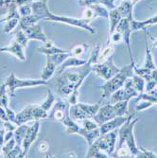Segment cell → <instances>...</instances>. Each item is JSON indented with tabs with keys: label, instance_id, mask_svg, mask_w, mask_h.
Segmentation results:
<instances>
[{
	"label": "cell",
	"instance_id": "20",
	"mask_svg": "<svg viewBox=\"0 0 157 158\" xmlns=\"http://www.w3.org/2000/svg\"><path fill=\"white\" fill-rule=\"evenodd\" d=\"M101 99L95 104H86V103H81V102H78L77 104L79 105V107L81 108V110L83 112L85 116H86L87 118L93 119L94 116L98 112L99 108L101 106Z\"/></svg>",
	"mask_w": 157,
	"mask_h": 158
},
{
	"label": "cell",
	"instance_id": "31",
	"mask_svg": "<svg viewBox=\"0 0 157 158\" xmlns=\"http://www.w3.org/2000/svg\"><path fill=\"white\" fill-rule=\"evenodd\" d=\"M19 22H20V19L18 18H13V19L6 21V25L4 27V33H10V31H12L14 28L19 25Z\"/></svg>",
	"mask_w": 157,
	"mask_h": 158
},
{
	"label": "cell",
	"instance_id": "34",
	"mask_svg": "<svg viewBox=\"0 0 157 158\" xmlns=\"http://www.w3.org/2000/svg\"><path fill=\"white\" fill-rule=\"evenodd\" d=\"M135 112H140V111H144L150 107H151L152 105H154V103H152L151 102H149V100H139V102H135Z\"/></svg>",
	"mask_w": 157,
	"mask_h": 158
},
{
	"label": "cell",
	"instance_id": "10",
	"mask_svg": "<svg viewBox=\"0 0 157 158\" xmlns=\"http://www.w3.org/2000/svg\"><path fill=\"white\" fill-rule=\"evenodd\" d=\"M92 70L101 79L108 81L111 78H113L117 73H118L120 68H118L115 64H114V59L111 56L106 61H104L102 63H97V64H93Z\"/></svg>",
	"mask_w": 157,
	"mask_h": 158
},
{
	"label": "cell",
	"instance_id": "14",
	"mask_svg": "<svg viewBox=\"0 0 157 158\" xmlns=\"http://www.w3.org/2000/svg\"><path fill=\"white\" fill-rule=\"evenodd\" d=\"M19 27L25 32L28 40H37L42 43H45L48 41L46 34L43 31V27L40 24L36 23L32 26H20Z\"/></svg>",
	"mask_w": 157,
	"mask_h": 158
},
{
	"label": "cell",
	"instance_id": "27",
	"mask_svg": "<svg viewBox=\"0 0 157 158\" xmlns=\"http://www.w3.org/2000/svg\"><path fill=\"white\" fill-rule=\"evenodd\" d=\"M133 79V86L134 88L138 92V94L145 92V85H146V81L143 78H141L140 76L134 74V76L132 77Z\"/></svg>",
	"mask_w": 157,
	"mask_h": 158
},
{
	"label": "cell",
	"instance_id": "18",
	"mask_svg": "<svg viewBox=\"0 0 157 158\" xmlns=\"http://www.w3.org/2000/svg\"><path fill=\"white\" fill-rule=\"evenodd\" d=\"M87 62V60H83V59H81L77 56H70L64 62L62 63L60 65H59V68H57L55 74L58 75V74H61L63 71H64L65 69L67 68H71V67H78V66H81V65H83L85 63Z\"/></svg>",
	"mask_w": 157,
	"mask_h": 158
},
{
	"label": "cell",
	"instance_id": "50",
	"mask_svg": "<svg viewBox=\"0 0 157 158\" xmlns=\"http://www.w3.org/2000/svg\"><path fill=\"white\" fill-rule=\"evenodd\" d=\"M32 1H48V0H32Z\"/></svg>",
	"mask_w": 157,
	"mask_h": 158
},
{
	"label": "cell",
	"instance_id": "32",
	"mask_svg": "<svg viewBox=\"0 0 157 158\" xmlns=\"http://www.w3.org/2000/svg\"><path fill=\"white\" fill-rule=\"evenodd\" d=\"M14 36H15V40H16L18 43H20V44H21L24 48H27V42H28V38L27 37V35L25 34V32L21 30V28H20V30H19L17 32H15Z\"/></svg>",
	"mask_w": 157,
	"mask_h": 158
},
{
	"label": "cell",
	"instance_id": "45",
	"mask_svg": "<svg viewBox=\"0 0 157 158\" xmlns=\"http://www.w3.org/2000/svg\"><path fill=\"white\" fill-rule=\"evenodd\" d=\"M0 119H2L3 121H8V117H7V113L5 108L0 106Z\"/></svg>",
	"mask_w": 157,
	"mask_h": 158
},
{
	"label": "cell",
	"instance_id": "3",
	"mask_svg": "<svg viewBox=\"0 0 157 158\" xmlns=\"http://www.w3.org/2000/svg\"><path fill=\"white\" fill-rule=\"evenodd\" d=\"M129 100H123L116 103H108L104 106H101L98 112L95 114L93 119L101 126V124L113 119L116 117H122V116H130L129 109Z\"/></svg>",
	"mask_w": 157,
	"mask_h": 158
},
{
	"label": "cell",
	"instance_id": "19",
	"mask_svg": "<svg viewBox=\"0 0 157 158\" xmlns=\"http://www.w3.org/2000/svg\"><path fill=\"white\" fill-rule=\"evenodd\" d=\"M153 24H157V14H155L154 16L149 18L148 20L145 21H135L134 19L130 20V27H131V31H146V27L149 25H153Z\"/></svg>",
	"mask_w": 157,
	"mask_h": 158
},
{
	"label": "cell",
	"instance_id": "21",
	"mask_svg": "<svg viewBox=\"0 0 157 158\" xmlns=\"http://www.w3.org/2000/svg\"><path fill=\"white\" fill-rule=\"evenodd\" d=\"M39 53L45 54V55H52V54H56V53H64V52H68L70 50H65L63 48H60L58 47H56L54 45V43L50 40H48L45 45L38 48Z\"/></svg>",
	"mask_w": 157,
	"mask_h": 158
},
{
	"label": "cell",
	"instance_id": "9",
	"mask_svg": "<svg viewBox=\"0 0 157 158\" xmlns=\"http://www.w3.org/2000/svg\"><path fill=\"white\" fill-rule=\"evenodd\" d=\"M70 56H73L71 50L64 53H56L52 55H47V64L42 71L41 79L45 81H49L55 75L57 67L62 63H64Z\"/></svg>",
	"mask_w": 157,
	"mask_h": 158
},
{
	"label": "cell",
	"instance_id": "37",
	"mask_svg": "<svg viewBox=\"0 0 157 158\" xmlns=\"http://www.w3.org/2000/svg\"><path fill=\"white\" fill-rule=\"evenodd\" d=\"M138 149L140 151V153L138 154L137 157H139V158H157V153H155L151 151H148L142 147H139Z\"/></svg>",
	"mask_w": 157,
	"mask_h": 158
},
{
	"label": "cell",
	"instance_id": "28",
	"mask_svg": "<svg viewBox=\"0 0 157 158\" xmlns=\"http://www.w3.org/2000/svg\"><path fill=\"white\" fill-rule=\"evenodd\" d=\"M0 106L5 109L9 107V97L7 96V87L5 82L0 85Z\"/></svg>",
	"mask_w": 157,
	"mask_h": 158
},
{
	"label": "cell",
	"instance_id": "29",
	"mask_svg": "<svg viewBox=\"0 0 157 158\" xmlns=\"http://www.w3.org/2000/svg\"><path fill=\"white\" fill-rule=\"evenodd\" d=\"M114 52H115V48L112 45H108L102 51L101 53H99V56H98V63H102L104 61H106L109 57L113 56Z\"/></svg>",
	"mask_w": 157,
	"mask_h": 158
},
{
	"label": "cell",
	"instance_id": "1",
	"mask_svg": "<svg viewBox=\"0 0 157 158\" xmlns=\"http://www.w3.org/2000/svg\"><path fill=\"white\" fill-rule=\"evenodd\" d=\"M48 1H32L31 4L32 7V13L35 14L39 17V19H46L48 21H53V22H59V23H64L73 27H81L84 31H87L92 34H95L97 31L94 27H90L89 23L91 20L85 19V18H72L68 16H60V15H55V14L51 13L48 8L47 5Z\"/></svg>",
	"mask_w": 157,
	"mask_h": 158
},
{
	"label": "cell",
	"instance_id": "17",
	"mask_svg": "<svg viewBox=\"0 0 157 158\" xmlns=\"http://www.w3.org/2000/svg\"><path fill=\"white\" fill-rule=\"evenodd\" d=\"M130 116H122V117H116L114 118L113 119L101 124L99 126V131H101V135H104V134H107L111 131H114L116 130V129H118L122 124H124L128 118H129Z\"/></svg>",
	"mask_w": 157,
	"mask_h": 158
},
{
	"label": "cell",
	"instance_id": "42",
	"mask_svg": "<svg viewBox=\"0 0 157 158\" xmlns=\"http://www.w3.org/2000/svg\"><path fill=\"white\" fill-rule=\"evenodd\" d=\"M17 127L18 126L15 123H13V122H11L10 120L4 121V129L6 131H14Z\"/></svg>",
	"mask_w": 157,
	"mask_h": 158
},
{
	"label": "cell",
	"instance_id": "51",
	"mask_svg": "<svg viewBox=\"0 0 157 158\" xmlns=\"http://www.w3.org/2000/svg\"><path fill=\"white\" fill-rule=\"evenodd\" d=\"M0 152H2V146H0Z\"/></svg>",
	"mask_w": 157,
	"mask_h": 158
},
{
	"label": "cell",
	"instance_id": "15",
	"mask_svg": "<svg viewBox=\"0 0 157 158\" xmlns=\"http://www.w3.org/2000/svg\"><path fill=\"white\" fill-rule=\"evenodd\" d=\"M116 31H118L119 32H121L122 34V39L123 42L125 43V45L128 48V52H129L130 58L132 61V64H134V58H133V53H132V48H131V42H130V38H131V27H130V21L127 18H122L120 20V22L118 23Z\"/></svg>",
	"mask_w": 157,
	"mask_h": 158
},
{
	"label": "cell",
	"instance_id": "39",
	"mask_svg": "<svg viewBox=\"0 0 157 158\" xmlns=\"http://www.w3.org/2000/svg\"><path fill=\"white\" fill-rule=\"evenodd\" d=\"M87 48H88V46H87L86 44L78 45V46H76L73 49H71V52H72V55H73V56L79 57V56H81L85 50L87 49Z\"/></svg>",
	"mask_w": 157,
	"mask_h": 158
},
{
	"label": "cell",
	"instance_id": "30",
	"mask_svg": "<svg viewBox=\"0 0 157 158\" xmlns=\"http://www.w3.org/2000/svg\"><path fill=\"white\" fill-rule=\"evenodd\" d=\"M111 157H132L131 152L128 149V147L126 145L120 147L118 149V151L114 152V153L111 155Z\"/></svg>",
	"mask_w": 157,
	"mask_h": 158
},
{
	"label": "cell",
	"instance_id": "46",
	"mask_svg": "<svg viewBox=\"0 0 157 158\" xmlns=\"http://www.w3.org/2000/svg\"><path fill=\"white\" fill-rule=\"evenodd\" d=\"M5 133L6 130L3 129H0V146H3L5 144Z\"/></svg>",
	"mask_w": 157,
	"mask_h": 158
},
{
	"label": "cell",
	"instance_id": "35",
	"mask_svg": "<svg viewBox=\"0 0 157 158\" xmlns=\"http://www.w3.org/2000/svg\"><path fill=\"white\" fill-rule=\"evenodd\" d=\"M18 10L20 13V16L24 17V16H27L32 14V7L31 4H24L18 7Z\"/></svg>",
	"mask_w": 157,
	"mask_h": 158
},
{
	"label": "cell",
	"instance_id": "7",
	"mask_svg": "<svg viewBox=\"0 0 157 158\" xmlns=\"http://www.w3.org/2000/svg\"><path fill=\"white\" fill-rule=\"evenodd\" d=\"M48 83V81H45L43 79H27V80H22L18 79L15 74L13 72L9 75L7 78L5 84L7 87V92L8 94L12 98L14 97V92L18 88H24V87H34V86H40V85H47Z\"/></svg>",
	"mask_w": 157,
	"mask_h": 158
},
{
	"label": "cell",
	"instance_id": "25",
	"mask_svg": "<svg viewBox=\"0 0 157 158\" xmlns=\"http://www.w3.org/2000/svg\"><path fill=\"white\" fill-rule=\"evenodd\" d=\"M28 129V126L27 125V123L25 124H22V125H19L15 130H14V139H15V142L16 144L19 145V146H22V142H23V139L26 135V133Z\"/></svg>",
	"mask_w": 157,
	"mask_h": 158
},
{
	"label": "cell",
	"instance_id": "5",
	"mask_svg": "<svg viewBox=\"0 0 157 158\" xmlns=\"http://www.w3.org/2000/svg\"><path fill=\"white\" fill-rule=\"evenodd\" d=\"M134 64H128V65L120 68L118 73H117L110 80L106 81V82L104 84L101 85V88L102 89L101 99L109 98L113 93H115L117 90L121 88L128 79L132 78L134 76Z\"/></svg>",
	"mask_w": 157,
	"mask_h": 158
},
{
	"label": "cell",
	"instance_id": "6",
	"mask_svg": "<svg viewBox=\"0 0 157 158\" xmlns=\"http://www.w3.org/2000/svg\"><path fill=\"white\" fill-rule=\"evenodd\" d=\"M62 123L65 126V131L67 134L71 135H80L85 138L87 141V144L90 147L94 141L101 135V131H99V127L94 130H86L85 128L81 127L78 122L73 120L69 116V112L66 114L64 118L62 120Z\"/></svg>",
	"mask_w": 157,
	"mask_h": 158
},
{
	"label": "cell",
	"instance_id": "38",
	"mask_svg": "<svg viewBox=\"0 0 157 158\" xmlns=\"http://www.w3.org/2000/svg\"><path fill=\"white\" fill-rule=\"evenodd\" d=\"M109 42L113 43V44H118V43L123 42L121 32H119L118 31H114V32L110 35V39H109L108 43H109Z\"/></svg>",
	"mask_w": 157,
	"mask_h": 158
},
{
	"label": "cell",
	"instance_id": "49",
	"mask_svg": "<svg viewBox=\"0 0 157 158\" xmlns=\"http://www.w3.org/2000/svg\"><path fill=\"white\" fill-rule=\"evenodd\" d=\"M151 39H152V48H157V39H153V38Z\"/></svg>",
	"mask_w": 157,
	"mask_h": 158
},
{
	"label": "cell",
	"instance_id": "48",
	"mask_svg": "<svg viewBox=\"0 0 157 158\" xmlns=\"http://www.w3.org/2000/svg\"><path fill=\"white\" fill-rule=\"evenodd\" d=\"M28 1V0H14L13 2H15L17 4V6H21V5H24V4H27V2Z\"/></svg>",
	"mask_w": 157,
	"mask_h": 158
},
{
	"label": "cell",
	"instance_id": "8",
	"mask_svg": "<svg viewBox=\"0 0 157 158\" xmlns=\"http://www.w3.org/2000/svg\"><path fill=\"white\" fill-rule=\"evenodd\" d=\"M48 113L46 112L40 105L31 104V105L26 106L21 112L16 114L15 124L19 126L28 121L48 118Z\"/></svg>",
	"mask_w": 157,
	"mask_h": 158
},
{
	"label": "cell",
	"instance_id": "16",
	"mask_svg": "<svg viewBox=\"0 0 157 158\" xmlns=\"http://www.w3.org/2000/svg\"><path fill=\"white\" fill-rule=\"evenodd\" d=\"M25 48L18 43L15 39L12 40L11 43L7 46V47H3L0 48V52H8L10 53L12 55H14L17 59H19L22 62H26V55H25V51H24Z\"/></svg>",
	"mask_w": 157,
	"mask_h": 158
},
{
	"label": "cell",
	"instance_id": "40",
	"mask_svg": "<svg viewBox=\"0 0 157 158\" xmlns=\"http://www.w3.org/2000/svg\"><path fill=\"white\" fill-rule=\"evenodd\" d=\"M22 146L19 145H15L14 148L9 152V154L7 155V157H11V158H15V157H21L22 156Z\"/></svg>",
	"mask_w": 157,
	"mask_h": 158
},
{
	"label": "cell",
	"instance_id": "13",
	"mask_svg": "<svg viewBox=\"0 0 157 158\" xmlns=\"http://www.w3.org/2000/svg\"><path fill=\"white\" fill-rule=\"evenodd\" d=\"M39 129H40V122L39 120H35V122L31 125L28 126V129L26 133V135L23 139L22 142V156L21 157H26L27 154V152L30 150L31 146L32 145V143L36 140L39 133Z\"/></svg>",
	"mask_w": 157,
	"mask_h": 158
},
{
	"label": "cell",
	"instance_id": "26",
	"mask_svg": "<svg viewBox=\"0 0 157 158\" xmlns=\"http://www.w3.org/2000/svg\"><path fill=\"white\" fill-rule=\"evenodd\" d=\"M55 102H56V98H55L53 92H52L51 90H48V96H47V98H45L44 102H43L40 104V106H41L43 109H44L46 112L48 113V112L50 111V109L52 108L53 104L55 103Z\"/></svg>",
	"mask_w": 157,
	"mask_h": 158
},
{
	"label": "cell",
	"instance_id": "41",
	"mask_svg": "<svg viewBox=\"0 0 157 158\" xmlns=\"http://www.w3.org/2000/svg\"><path fill=\"white\" fill-rule=\"evenodd\" d=\"M6 113H7V117H8V119L13 123H15V119H16V114L14 113L11 109H10L9 107H7L6 109Z\"/></svg>",
	"mask_w": 157,
	"mask_h": 158
},
{
	"label": "cell",
	"instance_id": "22",
	"mask_svg": "<svg viewBox=\"0 0 157 158\" xmlns=\"http://www.w3.org/2000/svg\"><path fill=\"white\" fill-rule=\"evenodd\" d=\"M133 8H134V5L132 4V1L130 0H123V2L120 4V6L117 7L118 10L120 12L122 18H127L132 20L133 19Z\"/></svg>",
	"mask_w": 157,
	"mask_h": 158
},
{
	"label": "cell",
	"instance_id": "33",
	"mask_svg": "<svg viewBox=\"0 0 157 158\" xmlns=\"http://www.w3.org/2000/svg\"><path fill=\"white\" fill-rule=\"evenodd\" d=\"M16 145V142L14 137H12L11 139H10L9 141H7L5 144L2 146V153L4 154L5 157H7V155L9 154V152L14 148V146Z\"/></svg>",
	"mask_w": 157,
	"mask_h": 158
},
{
	"label": "cell",
	"instance_id": "11",
	"mask_svg": "<svg viewBox=\"0 0 157 158\" xmlns=\"http://www.w3.org/2000/svg\"><path fill=\"white\" fill-rule=\"evenodd\" d=\"M137 96L138 92L134 88L133 80L129 78L121 88H119L110 96V103H116L118 102H123V100H130L132 98Z\"/></svg>",
	"mask_w": 157,
	"mask_h": 158
},
{
	"label": "cell",
	"instance_id": "4",
	"mask_svg": "<svg viewBox=\"0 0 157 158\" xmlns=\"http://www.w3.org/2000/svg\"><path fill=\"white\" fill-rule=\"evenodd\" d=\"M138 122V118H134V114H130L128 120L118 128V148L126 145L130 150L132 157H137L140 153L138 147L136 146L135 138L134 135V125Z\"/></svg>",
	"mask_w": 157,
	"mask_h": 158
},
{
	"label": "cell",
	"instance_id": "36",
	"mask_svg": "<svg viewBox=\"0 0 157 158\" xmlns=\"http://www.w3.org/2000/svg\"><path fill=\"white\" fill-rule=\"evenodd\" d=\"M99 53H101V47L97 44L96 46V48L92 50L91 54H90V57L88 58V61L91 62L93 64L98 63V56H99Z\"/></svg>",
	"mask_w": 157,
	"mask_h": 158
},
{
	"label": "cell",
	"instance_id": "43",
	"mask_svg": "<svg viewBox=\"0 0 157 158\" xmlns=\"http://www.w3.org/2000/svg\"><path fill=\"white\" fill-rule=\"evenodd\" d=\"M98 1H99V3L105 5L110 10H113V9L116 8V6H115V1H116V0H98Z\"/></svg>",
	"mask_w": 157,
	"mask_h": 158
},
{
	"label": "cell",
	"instance_id": "2",
	"mask_svg": "<svg viewBox=\"0 0 157 158\" xmlns=\"http://www.w3.org/2000/svg\"><path fill=\"white\" fill-rule=\"evenodd\" d=\"M118 135V129L104 135H101L89 147L86 157H111L114 152L116 151Z\"/></svg>",
	"mask_w": 157,
	"mask_h": 158
},
{
	"label": "cell",
	"instance_id": "23",
	"mask_svg": "<svg viewBox=\"0 0 157 158\" xmlns=\"http://www.w3.org/2000/svg\"><path fill=\"white\" fill-rule=\"evenodd\" d=\"M109 22H110V30H109V33L110 35L116 31V28L118 25V23L120 22V20L122 19V16L120 12L118 10L117 8L113 9L110 10L109 12Z\"/></svg>",
	"mask_w": 157,
	"mask_h": 158
},
{
	"label": "cell",
	"instance_id": "47",
	"mask_svg": "<svg viewBox=\"0 0 157 158\" xmlns=\"http://www.w3.org/2000/svg\"><path fill=\"white\" fill-rule=\"evenodd\" d=\"M14 136V131H6L5 133V143Z\"/></svg>",
	"mask_w": 157,
	"mask_h": 158
},
{
	"label": "cell",
	"instance_id": "24",
	"mask_svg": "<svg viewBox=\"0 0 157 158\" xmlns=\"http://www.w3.org/2000/svg\"><path fill=\"white\" fill-rule=\"evenodd\" d=\"M142 67L150 69V70L157 69V66H156V64L154 63L153 57H152V54H151V50L150 49V47H149V44L147 43V41H146V56H145L144 64H142Z\"/></svg>",
	"mask_w": 157,
	"mask_h": 158
},
{
	"label": "cell",
	"instance_id": "44",
	"mask_svg": "<svg viewBox=\"0 0 157 158\" xmlns=\"http://www.w3.org/2000/svg\"><path fill=\"white\" fill-rule=\"evenodd\" d=\"M39 151L42 152H48V142L44 141V142L40 143V145H39Z\"/></svg>",
	"mask_w": 157,
	"mask_h": 158
},
{
	"label": "cell",
	"instance_id": "12",
	"mask_svg": "<svg viewBox=\"0 0 157 158\" xmlns=\"http://www.w3.org/2000/svg\"><path fill=\"white\" fill-rule=\"evenodd\" d=\"M69 108H70V103L68 102V100L65 99L56 100L52 108L48 112V118L62 122V120L66 116V114L69 112Z\"/></svg>",
	"mask_w": 157,
	"mask_h": 158
}]
</instances>
